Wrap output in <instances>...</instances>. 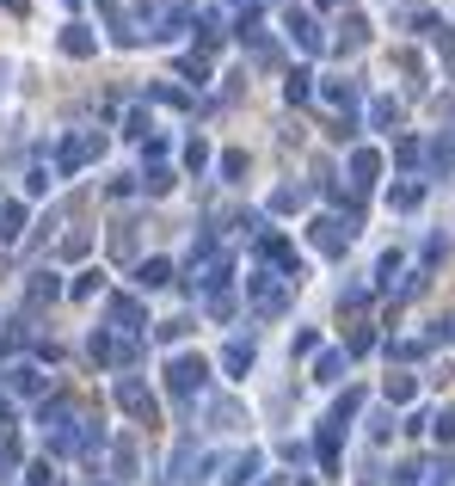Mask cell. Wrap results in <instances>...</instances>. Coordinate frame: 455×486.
<instances>
[{
	"instance_id": "1",
	"label": "cell",
	"mask_w": 455,
	"mask_h": 486,
	"mask_svg": "<svg viewBox=\"0 0 455 486\" xmlns=\"http://www.w3.org/2000/svg\"><path fill=\"white\" fill-rule=\"evenodd\" d=\"M234 271H228V246H222V234H197V246H191V265H185V283H191V296H210L215 283H228Z\"/></svg>"
},
{
	"instance_id": "2",
	"label": "cell",
	"mask_w": 455,
	"mask_h": 486,
	"mask_svg": "<svg viewBox=\"0 0 455 486\" xmlns=\"http://www.w3.org/2000/svg\"><path fill=\"white\" fill-rule=\"evenodd\" d=\"M136 32L154 37V43L191 32V0H141V6H136Z\"/></svg>"
},
{
	"instance_id": "3",
	"label": "cell",
	"mask_w": 455,
	"mask_h": 486,
	"mask_svg": "<svg viewBox=\"0 0 455 486\" xmlns=\"http://www.w3.org/2000/svg\"><path fill=\"white\" fill-rule=\"evenodd\" d=\"M357 209H332V215H314L308 222V241H314V252H326V259H345L350 241H357Z\"/></svg>"
},
{
	"instance_id": "4",
	"label": "cell",
	"mask_w": 455,
	"mask_h": 486,
	"mask_svg": "<svg viewBox=\"0 0 455 486\" xmlns=\"http://www.w3.org/2000/svg\"><path fill=\"white\" fill-rule=\"evenodd\" d=\"M246 283V296H252V314L259 320H278V314H289V296H296V283H283L278 271H252Z\"/></svg>"
},
{
	"instance_id": "5",
	"label": "cell",
	"mask_w": 455,
	"mask_h": 486,
	"mask_svg": "<svg viewBox=\"0 0 455 486\" xmlns=\"http://www.w3.org/2000/svg\"><path fill=\"white\" fill-rule=\"evenodd\" d=\"M252 252H259V259H265L283 283H302V278H308V265L296 259V246L283 241V234H271V228H265V234H252Z\"/></svg>"
},
{
	"instance_id": "6",
	"label": "cell",
	"mask_w": 455,
	"mask_h": 486,
	"mask_svg": "<svg viewBox=\"0 0 455 486\" xmlns=\"http://www.w3.org/2000/svg\"><path fill=\"white\" fill-rule=\"evenodd\" d=\"M93 154H105V130H74V136L56 148V179H74Z\"/></svg>"
},
{
	"instance_id": "7",
	"label": "cell",
	"mask_w": 455,
	"mask_h": 486,
	"mask_svg": "<svg viewBox=\"0 0 455 486\" xmlns=\"http://www.w3.org/2000/svg\"><path fill=\"white\" fill-rule=\"evenodd\" d=\"M204 382H210V363H204L197 351H185V357L167 363V388H173V400H197Z\"/></svg>"
},
{
	"instance_id": "8",
	"label": "cell",
	"mask_w": 455,
	"mask_h": 486,
	"mask_svg": "<svg viewBox=\"0 0 455 486\" xmlns=\"http://www.w3.org/2000/svg\"><path fill=\"white\" fill-rule=\"evenodd\" d=\"M105 320L117 339H141L148 333V308H141L136 296H105Z\"/></svg>"
},
{
	"instance_id": "9",
	"label": "cell",
	"mask_w": 455,
	"mask_h": 486,
	"mask_svg": "<svg viewBox=\"0 0 455 486\" xmlns=\"http://www.w3.org/2000/svg\"><path fill=\"white\" fill-rule=\"evenodd\" d=\"M111 400H117V407H123L130 418H141V425H154V413H160L141 376H117V388H111Z\"/></svg>"
},
{
	"instance_id": "10",
	"label": "cell",
	"mask_w": 455,
	"mask_h": 486,
	"mask_svg": "<svg viewBox=\"0 0 455 486\" xmlns=\"http://www.w3.org/2000/svg\"><path fill=\"white\" fill-rule=\"evenodd\" d=\"M86 357H93V363H136V357H141V339H117L111 326H99V333L86 339Z\"/></svg>"
},
{
	"instance_id": "11",
	"label": "cell",
	"mask_w": 455,
	"mask_h": 486,
	"mask_svg": "<svg viewBox=\"0 0 455 486\" xmlns=\"http://www.w3.org/2000/svg\"><path fill=\"white\" fill-rule=\"evenodd\" d=\"M320 99L339 111V124H357V105H363V80H350V74H339V80H320Z\"/></svg>"
},
{
	"instance_id": "12",
	"label": "cell",
	"mask_w": 455,
	"mask_h": 486,
	"mask_svg": "<svg viewBox=\"0 0 455 486\" xmlns=\"http://www.w3.org/2000/svg\"><path fill=\"white\" fill-rule=\"evenodd\" d=\"M283 32L289 43L302 50V56H326V32L314 25V13H302V6H289V19H283Z\"/></svg>"
},
{
	"instance_id": "13",
	"label": "cell",
	"mask_w": 455,
	"mask_h": 486,
	"mask_svg": "<svg viewBox=\"0 0 455 486\" xmlns=\"http://www.w3.org/2000/svg\"><path fill=\"white\" fill-rule=\"evenodd\" d=\"M74 413H80V407H74L68 394H43V400H37V425H43V437L68 431V425H74Z\"/></svg>"
},
{
	"instance_id": "14",
	"label": "cell",
	"mask_w": 455,
	"mask_h": 486,
	"mask_svg": "<svg viewBox=\"0 0 455 486\" xmlns=\"http://www.w3.org/2000/svg\"><path fill=\"white\" fill-rule=\"evenodd\" d=\"M332 32H339V37H326V50H339V56H357V50L369 43V19H363V13H345Z\"/></svg>"
},
{
	"instance_id": "15",
	"label": "cell",
	"mask_w": 455,
	"mask_h": 486,
	"mask_svg": "<svg viewBox=\"0 0 455 486\" xmlns=\"http://www.w3.org/2000/svg\"><path fill=\"white\" fill-rule=\"evenodd\" d=\"M259 474H265V455L241 450V455H228V462H222V481H215V486H246V481H259Z\"/></svg>"
},
{
	"instance_id": "16",
	"label": "cell",
	"mask_w": 455,
	"mask_h": 486,
	"mask_svg": "<svg viewBox=\"0 0 455 486\" xmlns=\"http://www.w3.org/2000/svg\"><path fill=\"white\" fill-rule=\"evenodd\" d=\"M382 179V148H350V191H369Z\"/></svg>"
},
{
	"instance_id": "17",
	"label": "cell",
	"mask_w": 455,
	"mask_h": 486,
	"mask_svg": "<svg viewBox=\"0 0 455 486\" xmlns=\"http://www.w3.org/2000/svg\"><path fill=\"white\" fill-rule=\"evenodd\" d=\"M56 43H62V56H74V62L99 56V37H93V25H80V19H74V25H62V37H56Z\"/></svg>"
},
{
	"instance_id": "18",
	"label": "cell",
	"mask_w": 455,
	"mask_h": 486,
	"mask_svg": "<svg viewBox=\"0 0 455 486\" xmlns=\"http://www.w3.org/2000/svg\"><path fill=\"white\" fill-rule=\"evenodd\" d=\"M130 278H136L141 296H148V289H167V283H173V259H160V252H154V259H136Z\"/></svg>"
},
{
	"instance_id": "19",
	"label": "cell",
	"mask_w": 455,
	"mask_h": 486,
	"mask_svg": "<svg viewBox=\"0 0 455 486\" xmlns=\"http://www.w3.org/2000/svg\"><path fill=\"white\" fill-rule=\"evenodd\" d=\"M173 185H178V173L167 167V160H148V167L136 173V191H148V197H167Z\"/></svg>"
},
{
	"instance_id": "20",
	"label": "cell",
	"mask_w": 455,
	"mask_h": 486,
	"mask_svg": "<svg viewBox=\"0 0 455 486\" xmlns=\"http://www.w3.org/2000/svg\"><path fill=\"white\" fill-rule=\"evenodd\" d=\"M197 462H204V455H197V444L185 437V444L173 450V468H167V486H191V481H197Z\"/></svg>"
},
{
	"instance_id": "21",
	"label": "cell",
	"mask_w": 455,
	"mask_h": 486,
	"mask_svg": "<svg viewBox=\"0 0 455 486\" xmlns=\"http://www.w3.org/2000/svg\"><path fill=\"white\" fill-rule=\"evenodd\" d=\"M382 400L387 407H413V400H419V376H413V370H394L382 382Z\"/></svg>"
},
{
	"instance_id": "22",
	"label": "cell",
	"mask_w": 455,
	"mask_h": 486,
	"mask_svg": "<svg viewBox=\"0 0 455 486\" xmlns=\"http://www.w3.org/2000/svg\"><path fill=\"white\" fill-rule=\"evenodd\" d=\"M148 99L154 105H167V111H191V87H178V80H148Z\"/></svg>"
},
{
	"instance_id": "23",
	"label": "cell",
	"mask_w": 455,
	"mask_h": 486,
	"mask_svg": "<svg viewBox=\"0 0 455 486\" xmlns=\"http://www.w3.org/2000/svg\"><path fill=\"white\" fill-rule=\"evenodd\" d=\"M314 204V191H308V185H278V191H271V215H296V209H308Z\"/></svg>"
},
{
	"instance_id": "24",
	"label": "cell",
	"mask_w": 455,
	"mask_h": 486,
	"mask_svg": "<svg viewBox=\"0 0 455 486\" xmlns=\"http://www.w3.org/2000/svg\"><path fill=\"white\" fill-rule=\"evenodd\" d=\"M6 388H13V394H37V400H43L50 376H43L37 363H13V370H6Z\"/></svg>"
},
{
	"instance_id": "25",
	"label": "cell",
	"mask_w": 455,
	"mask_h": 486,
	"mask_svg": "<svg viewBox=\"0 0 455 486\" xmlns=\"http://www.w3.org/2000/svg\"><path fill=\"white\" fill-rule=\"evenodd\" d=\"M56 296H62V278H56V271H32V283H25V308H43V302H56Z\"/></svg>"
},
{
	"instance_id": "26",
	"label": "cell",
	"mask_w": 455,
	"mask_h": 486,
	"mask_svg": "<svg viewBox=\"0 0 455 486\" xmlns=\"http://www.w3.org/2000/svg\"><path fill=\"white\" fill-rule=\"evenodd\" d=\"M400 111H406V105L394 99V93H376V99H369V130H400Z\"/></svg>"
},
{
	"instance_id": "27",
	"label": "cell",
	"mask_w": 455,
	"mask_h": 486,
	"mask_svg": "<svg viewBox=\"0 0 455 486\" xmlns=\"http://www.w3.org/2000/svg\"><path fill=\"white\" fill-rule=\"evenodd\" d=\"M345 370H350V357L339 345L332 351H314V382H345Z\"/></svg>"
},
{
	"instance_id": "28",
	"label": "cell",
	"mask_w": 455,
	"mask_h": 486,
	"mask_svg": "<svg viewBox=\"0 0 455 486\" xmlns=\"http://www.w3.org/2000/svg\"><path fill=\"white\" fill-rule=\"evenodd\" d=\"M105 19H111V43H117V50H136V43H141L136 19H130L123 6H105Z\"/></svg>"
},
{
	"instance_id": "29",
	"label": "cell",
	"mask_w": 455,
	"mask_h": 486,
	"mask_svg": "<svg viewBox=\"0 0 455 486\" xmlns=\"http://www.w3.org/2000/svg\"><path fill=\"white\" fill-rule=\"evenodd\" d=\"M252 357H259L252 339H228V345H222V370H228V376H246V370H252Z\"/></svg>"
},
{
	"instance_id": "30",
	"label": "cell",
	"mask_w": 455,
	"mask_h": 486,
	"mask_svg": "<svg viewBox=\"0 0 455 486\" xmlns=\"http://www.w3.org/2000/svg\"><path fill=\"white\" fill-rule=\"evenodd\" d=\"M357 413H363V388H345V394L332 400V413H326V425H332V431H345V425H350Z\"/></svg>"
},
{
	"instance_id": "31",
	"label": "cell",
	"mask_w": 455,
	"mask_h": 486,
	"mask_svg": "<svg viewBox=\"0 0 455 486\" xmlns=\"http://www.w3.org/2000/svg\"><path fill=\"white\" fill-rule=\"evenodd\" d=\"M136 228H141V222H111V259L136 265Z\"/></svg>"
},
{
	"instance_id": "32",
	"label": "cell",
	"mask_w": 455,
	"mask_h": 486,
	"mask_svg": "<svg viewBox=\"0 0 455 486\" xmlns=\"http://www.w3.org/2000/svg\"><path fill=\"white\" fill-rule=\"evenodd\" d=\"M339 444H345V431H332V425H320V437H314V462L332 474L339 468Z\"/></svg>"
},
{
	"instance_id": "33",
	"label": "cell",
	"mask_w": 455,
	"mask_h": 486,
	"mask_svg": "<svg viewBox=\"0 0 455 486\" xmlns=\"http://www.w3.org/2000/svg\"><path fill=\"white\" fill-rule=\"evenodd\" d=\"M387 204L400 209V215H413V209L424 204V179H400V185H394V191H387Z\"/></svg>"
},
{
	"instance_id": "34",
	"label": "cell",
	"mask_w": 455,
	"mask_h": 486,
	"mask_svg": "<svg viewBox=\"0 0 455 486\" xmlns=\"http://www.w3.org/2000/svg\"><path fill=\"white\" fill-rule=\"evenodd\" d=\"M283 99H289V105H308V99H314V74H308V69H289V74H283Z\"/></svg>"
},
{
	"instance_id": "35",
	"label": "cell",
	"mask_w": 455,
	"mask_h": 486,
	"mask_svg": "<svg viewBox=\"0 0 455 486\" xmlns=\"http://www.w3.org/2000/svg\"><path fill=\"white\" fill-rule=\"evenodd\" d=\"M19 234H25V204L6 197V204H0V246H13Z\"/></svg>"
},
{
	"instance_id": "36",
	"label": "cell",
	"mask_w": 455,
	"mask_h": 486,
	"mask_svg": "<svg viewBox=\"0 0 455 486\" xmlns=\"http://www.w3.org/2000/svg\"><path fill=\"white\" fill-rule=\"evenodd\" d=\"M424 167H431V173H455V136L431 142V148H424Z\"/></svg>"
},
{
	"instance_id": "37",
	"label": "cell",
	"mask_w": 455,
	"mask_h": 486,
	"mask_svg": "<svg viewBox=\"0 0 455 486\" xmlns=\"http://www.w3.org/2000/svg\"><path fill=\"white\" fill-rule=\"evenodd\" d=\"M424 431H431V437L450 450V444H455V407H437V413H424Z\"/></svg>"
},
{
	"instance_id": "38",
	"label": "cell",
	"mask_w": 455,
	"mask_h": 486,
	"mask_svg": "<svg viewBox=\"0 0 455 486\" xmlns=\"http://www.w3.org/2000/svg\"><path fill=\"white\" fill-rule=\"evenodd\" d=\"M111 474H117V481H130V474H136V444H130V437H117V444H111Z\"/></svg>"
},
{
	"instance_id": "39",
	"label": "cell",
	"mask_w": 455,
	"mask_h": 486,
	"mask_svg": "<svg viewBox=\"0 0 455 486\" xmlns=\"http://www.w3.org/2000/svg\"><path fill=\"white\" fill-rule=\"evenodd\" d=\"M394 69L406 74V87H413V93H424V62L413 56V50H394Z\"/></svg>"
},
{
	"instance_id": "40",
	"label": "cell",
	"mask_w": 455,
	"mask_h": 486,
	"mask_svg": "<svg viewBox=\"0 0 455 486\" xmlns=\"http://www.w3.org/2000/svg\"><path fill=\"white\" fill-rule=\"evenodd\" d=\"M204 308H210L215 320H228V314H234V283H215L210 296H204Z\"/></svg>"
},
{
	"instance_id": "41",
	"label": "cell",
	"mask_w": 455,
	"mask_h": 486,
	"mask_svg": "<svg viewBox=\"0 0 455 486\" xmlns=\"http://www.w3.org/2000/svg\"><path fill=\"white\" fill-rule=\"evenodd\" d=\"M148 130H154V111L148 105H136L130 117H123V136H136V142H148Z\"/></svg>"
},
{
	"instance_id": "42",
	"label": "cell",
	"mask_w": 455,
	"mask_h": 486,
	"mask_svg": "<svg viewBox=\"0 0 455 486\" xmlns=\"http://www.w3.org/2000/svg\"><path fill=\"white\" fill-rule=\"evenodd\" d=\"M56 252H62V259H86V252H93V234H86V228H74V234H62Z\"/></svg>"
},
{
	"instance_id": "43",
	"label": "cell",
	"mask_w": 455,
	"mask_h": 486,
	"mask_svg": "<svg viewBox=\"0 0 455 486\" xmlns=\"http://www.w3.org/2000/svg\"><path fill=\"white\" fill-rule=\"evenodd\" d=\"M339 351H345V357H363V351H376V326H350V339H345Z\"/></svg>"
},
{
	"instance_id": "44",
	"label": "cell",
	"mask_w": 455,
	"mask_h": 486,
	"mask_svg": "<svg viewBox=\"0 0 455 486\" xmlns=\"http://www.w3.org/2000/svg\"><path fill=\"white\" fill-rule=\"evenodd\" d=\"M178 80L204 87V80H210V62H204V56H178Z\"/></svg>"
},
{
	"instance_id": "45",
	"label": "cell",
	"mask_w": 455,
	"mask_h": 486,
	"mask_svg": "<svg viewBox=\"0 0 455 486\" xmlns=\"http://www.w3.org/2000/svg\"><path fill=\"white\" fill-rule=\"evenodd\" d=\"M185 333H191V320H154V339H160V345H178V339H185Z\"/></svg>"
},
{
	"instance_id": "46",
	"label": "cell",
	"mask_w": 455,
	"mask_h": 486,
	"mask_svg": "<svg viewBox=\"0 0 455 486\" xmlns=\"http://www.w3.org/2000/svg\"><path fill=\"white\" fill-rule=\"evenodd\" d=\"M185 167H191V173H204V167H210V142H204V136L185 142Z\"/></svg>"
},
{
	"instance_id": "47",
	"label": "cell",
	"mask_w": 455,
	"mask_h": 486,
	"mask_svg": "<svg viewBox=\"0 0 455 486\" xmlns=\"http://www.w3.org/2000/svg\"><path fill=\"white\" fill-rule=\"evenodd\" d=\"M394 160H400V167H419V160H424V142L400 136V142H394Z\"/></svg>"
},
{
	"instance_id": "48",
	"label": "cell",
	"mask_w": 455,
	"mask_h": 486,
	"mask_svg": "<svg viewBox=\"0 0 455 486\" xmlns=\"http://www.w3.org/2000/svg\"><path fill=\"white\" fill-rule=\"evenodd\" d=\"M210 418H215V431H234V425H241V407H234V400H215Z\"/></svg>"
},
{
	"instance_id": "49",
	"label": "cell",
	"mask_w": 455,
	"mask_h": 486,
	"mask_svg": "<svg viewBox=\"0 0 455 486\" xmlns=\"http://www.w3.org/2000/svg\"><path fill=\"white\" fill-rule=\"evenodd\" d=\"M400 271H406V259H400V252H387L382 265H376V283H382V289H394V278H400Z\"/></svg>"
},
{
	"instance_id": "50",
	"label": "cell",
	"mask_w": 455,
	"mask_h": 486,
	"mask_svg": "<svg viewBox=\"0 0 455 486\" xmlns=\"http://www.w3.org/2000/svg\"><path fill=\"white\" fill-rule=\"evenodd\" d=\"M424 351H431L424 339H400V345H387V357H400V363H419Z\"/></svg>"
},
{
	"instance_id": "51",
	"label": "cell",
	"mask_w": 455,
	"mask_h": 486,
	"mask_svg": "<svg viewBox=\"0 0 455 486\" xmlns=\"http://www.w3.org/2000/svg\"><path fill=\"white\" fill-rule=\"evenodd\" d=\"M68 296H74V302H93V296H99V271H86V278H74V283H68Z\"/></svg>"
},
{
	"instance_id": "52",
	"label": "cell",
	"mask_w": 455,
	"mask_h": 486,
	"mask_svg": "<svg viewBox=\"0 0 455 486\" xmlns=\"http://www.w3.org/2000/svg\"><path fill=\"white\" fill-rule=\"evenodd\" d=\"M363 302H369V283H345V296H339V308H345V314H357V308H363Z\"/></svg>"
},
{
	"instance_id": "53",
	"label": "cell",
	"mask_w": 455,
	"mask_h": 486,
	"mask_svg": "<svg viewBox=\"0 0 455 486\" xmlns=\"http://www.w3.org/2000/svg\"><path fill=\"white\" fill-rule=\"evenodd\" d=\"M222 179H246V154H241V148L222 154Z\"/></svg>"
},
{
	"instance_id": "54",
	"label": "cell",
	"mask_w": 455,
	"mask_h": 486,
	"mask_svg": "<svg viewBox=\"0 0 455 486\" xmlns=\"http://www.w3.org/2000/svg\"><path fill=\"white\" fill-rule=\"evenodd\" d=\"M289 351H296V357H314V351H320V333H314V326H302V333H296V345H289Z\"/></svg>"
},
{
	"instance_id": "55",
	"label": "cell",
	"mask_w": 455,
	"mask_h": 486,
	"mask_svg": "<svg viewBox=\"0 0 455 486\" xmlns=\"http://www.w3.org/2000/svg\"><path fill=\"white\" fill-rule=\"evenodd\" d=\"M50 185H56V179H50V167H32V173H25V191H32V197H43Z\"/></svg>"
},
{
	"instance_id": "56",
	"label": "cell",
	"mask_w": 455,
	"mask_h": 486,
	"mask_svg": "<svg viewBox=\"0 0 455 486\" xmlns=\"http://www.w3.org/2000/svg\"><path fill=\"white\" fill-rule=\"evenodd\" d=\"M283 462H289V468H308V450H302V444L289 437V444H283Z\"/></svg>"
},
{
	"instance_id": "57",
	"label": "cell",
	"mask_w": 455,
	"mask_h": 486,
	"mask_svg": "<svg viewBox=\"0 0 455 486\" xmlns=\"http://www.w3.org/2000/svg\"><path fill=\"white\" fill-rule=\"evenodd\" d=\"M13 474V437H0V481Z\"/></svg>"
},
{
	"instance_id": "58",
	"label": "cell",
	"mask_w": 455,
	"mask_h": 486,
	"mask_svg": "<svg viewBox=\"0 0 455 486\" xmlns=\"http://www.w3.org/2000/svg\"><path fill=\"white\" fill-rule=\"evenodd\" d=\"M259 486H283V474H259Z\"/></svg>"
},
{
	"instance_id": "59",
	"label": "cell",
	"mask_w": 455,
	"mask_h": 486,
	"mask_svg": "<svg viewBox=\"0 0 455 486\" xmlns=\"http://www.w3.org/2000/svg\"><path fill=\"white\" fill-rule=\"evenodd\" d=\"M0 6H6V13H25V0H0Z\"/></svg>"
},
{
	"instance_id": "60",
	"label": "cell",
	"mask_w": 455,
	"mask_h": 486,
	"mask_svg": "<svg viewBox=\"0 0 455 486\" xmlns=\"http://www.w3.org/2000/svg\"><path fill=\"white\" fill-rule=\"evenodd\" d=\"M314 6H339V0H314Z\"/></svg>"
},
{
	"instance_id": "61",
	"label": "cell",
	"mask_w": 455,
	"mask_h": 486,
	"mask_svg": "<svg viewBox=\"0 0 455 486\" xmlns=\"http://www.w3.org/2000/svg\"><path fill=\"white\" fill-rule=\"evenodd\" d=\"M99 6H111V0H99Z\"/></svg>"
},
{
	"instance_id": "62",
	"label": "cell",
	"mask_w": 455,
	"mask_h": 486,
	"mask_svg": "<svg viewBox=\"0 0 455 486\" xmlns=\"http://www.w3.org/2000/svg\"><path fill=\"white\" fill-rule=\"evenodd\" d=\"M93 486H99V481H93Z\"/></svg>"
}]
</instances>
